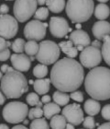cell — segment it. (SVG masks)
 Listing matches in <instances>:
<instances>
[{"label": "cell", "mask_w": 110, "mask_h": 129, "mask_svg": "<svg viewBox=\"0 0 110 129\" xmlns=\"http://www.w3.org/2000/svg\"><path fill=\"white\" fill-rule=\"evenodd\" d=\"M51 83L58 90L72 92L77 90L83 82V66L73 58L64 57L56 61L51 70Z\"/></svg>", "instance_id": "cell-1"}, {"label": "cell", "mask_w": 110, "mask_h": 129, "mask_svg": "<svg viewBox=\"0 0 110 129\" xmlns=\"http://www.w3.org/2000/svg\"><path fill=\"white\" fill-rule=\"evenodd\" d=\"M84 88L87 94L96 101L110 99V69L105 67H95L86 75Z\"/></svg>", "instance_id": "cell-2"}, {"label": "cell", "mask_w": 110, "mask_h": 129, "mask_svg": "<svg viewBox=\"0 0 110 129\" xmlns=\"http://www.w3.org/2000/svg\"><path fill=\"white\" fill-rule=\"evenodd\" d=\"M0 88L6 98L18 99L29 90V83L20 71L9 67L1 78Z\"/></svg>", "instance_id": "cell-3"}, {"label": "cell", "mask_w": 110, "mask_h": 129, "mask_svg": "<svg viewBox=\"0 0 110 129\" xmlns=\"http://www.w3.org/2000/svg\"><path fill=\"white\" fill-rule=\"evenodd\" d=\"M94 0H68L65 10L68 18L73 23L87 21L94 13Z\"/></svg>", "instance_id": "cell-4"}, {"label": "cell", "mask_w": 110, "mask_h": 129, "mask_svg": "<svg viewBox=\"0 0 110 129\" xmlns=\"http://www.w3.org/2000/svg\"><path fill=\"white\" fill-rule=\"evenodd\" d=\"M61 54V49L56 43L52 41H42L39 44V51L36 54V59L40 64L50 66L58 61Z\"/></svg>", "instance_id": "cell-5"}, {"label": "cell", "mask_w": 110, "mask_h": 129, "mask_svg": "<svg viewBox=\"0 0 110 129\" xmlns=\"http://www.w3.org/2000/svg\"><path fill=\"white\" fill-rule=\"evenodd\" d=\"M29 113V108L22 102H8L3 109V118L9 124H19L26 119Z\"/></svg>", "instance_id": "cell-6"}, {"label": "cell", "mask_w": 110, "mask_h": 129, "mask_svg": "<svg viewBox=\"0 0 110 129\" xmlns=\"http://www.w3.org/2000/svg\"><path fill=\"white\" fill-rule=\"evenodd\" d=\"M37 0H16L13 6V12L18 21L29 20L37 10Z\"/></svg>", "instance_id": "cell-7"}, {"label": "cell", "mask_w": 110, "mask_h": 129, "mask_svg": "<svg viewBox=\"0 0 110 129\" xmlns=\"http://www.w3.org/2000/svg\"><path fill=\"white\" fill-rule=\"evenodd\" d=\"M102 61V54L99 48L94 46H86L81 51L80 54V62L81 64L85 68H94L99 66Z\"/></svg>", "instance_id": "cell-8"}, {"label": "cell", "mask_w": 110, "mask_h": 129, "mask_svg": "<svg viewBox=\"0 0 110 129\" xmlns=\"http://www.w3.org/2000/svg\"><path fill=\"white\" fill-rule=\"evenodd\" d=\"M19 31V23L16 18L8 14H0V37L6 40L12 39Z\"/></svg>", "instance_id": "cell-9"}, {"label": "cell", "mask_w": 110, "mask_h": 129, "mask_svg": "<svg viewBox=\"0 0 110 129\" xmlns=\"http://www.w3.org/2000/svg\"><path fill=\"white\" fill-rule=\"evenodd\" d=\"M47 27L48 25L46 23H43L38 19L29 21L24 27V36L28 40H33L36 42L41 41L46 36Z\"/></svg>", "instance_id": "cell-10"}, {"label": "cell", "mask_w": 110, "mask_h": 129, "mask_svg": "<svg viewBox=\"0 0 110 129\" xmlns=\"http://www.w3.org/2000/svg\"><path fill=\"white\" fill-rule=\"evenodd\" d=\"M49 28L51 35L55 38H63L70 32L68 21L62 17H51L49 23Z\"/></svg>", "instance_id": "cell-11"}, {"label": "cell", "mask_w": 110, "mask_h": 129, "mask_svg": "<svg viewBox=\"0 0 110 129\" xmlns=\"http://www.w3.org/2000/svg\"><path fill=\"white\" fill-rule=\"evenodd\" d=\"M62 115L69 124L73 125H79L83 121V112L80 104L77 103L65 105L62 109Z\"/></svg>", "instance_id": "cell-12"}, {"label": "cell", "mask_w": 110, "mask_h": 129, "mask_svg": "<svg viewBox=\"0 0 110 129\" xmlns=\"http://www.w3.org/2000/svg\"><path fill=\"white\" fill-rule=\"evenodd\" d=\"M70 41L77 48L78 51H83V48L90 45L91 39L88 33L83 30H73L70 35Z\"/></svg>", "instance_id": "cell-13"}, {"label": "cell", "mask_w": 110, "mask_h": 129, "mask_svg": "<svg viewBox=\"0 0 110 129\" xmlns=\"http://www.w3.org/2000/svg\"><path fill=\"white\" fill-rule=\"evenodd\" d=\"M11 64L18 71L20 72H27L31 67V61L30 56L24 54H14L10 56Z\"/></svg>", "instance_id": "cell-14"}, {"label": "cell", "mask_w": 110, "mask_h": 129, "mask_svg": "<svg viewBox=\"0 0 110 129\" xmlns=\"http://www.w3.org/2000/svg\"><path fill=\"white\" fill-rule=\"evenodd\" d=\"M92 32L96 40H104L106 36L110 35V23L105 20H98L93 25Z\"/></svg>", "instance_id": "cell-15"}, {"label": "cell", "mask_w": 110, "mask_h": 129, "mask_svg": "<svg viewBox=\"0 0 110 129\" xmlns=\"http://www.w3.org/2000/svg\"><path fill=\"white\" fill-rule=\"evenodd\" d=\"M33 88L36 93L44 95L50 91L51 88V79L49 78H38L33 82Z\"/></svg>", "instance_id": "cell-16"}, {"label": "cell", "mask_w": 110, "mask_h": 129, "mask_svg": "<svg viewBox=\"0 0 110 129\" xmlns=\"http://www.w3.org/2000/svg\"><path fill=\"white\" fill-rule=\"evenodd\" d=\"M83 109L88 115L90 116H94L98 114L101 110V105H100L99 102L94 99H88L86 100L83 105Z\"/></svg>", "instance_id": "cell-17"}, {"label": "cell", "mask_w": 110, "mask_h": 129, "mask_svg": "<svg viewBox=\"0 0 110 129\" xmlns=\"http://www.w3.org/2000/svg\"><path fill=\"white\" fill-rule=\"evenodd\" d=\"M61 49V51H62L63 54H65L68 57L70 58H74L77 56L78 54V50L77 48L73 45V43L69 41H63L58 44Z\"/></svg>", "instance_id": "cell-18"}, {"label": "cell", "mask_w": 110, "mask_h": 129, "mask_svg": "<svg viewBox=\"0 0 110 129\" xmlns=\"http://www.w3.org/2000/svg\"><path fill=\"white\" fill-rule=\"evenodd\" d=\"M94 17L99 20H105L110 15V8L105 3H100L94 9Z\"/></svg>", "instance_id": "cell-19"}, {"label": "cell", "mask_w": 110, "mask_h": 129, "mask_svg": "<svg viewBox=\"0 0 110 129\" xmlns=\"http://www.w3.org/2000/svg\"><path fill=\"white\" fill-rule=\"evenodd\" d=\"M43 114L47 119H51L52 116L61 113V107L55 102H48L43 106Z\"/></svg>", "instance_id": "cell-20"}, {"label": "cell", "mask_w": 110, "mask_h": 129, "mask_svg": "<svg viewBox=\"0 0 110 129\" xmlns=\"http://www.w3.org/2000/svg\"><path fill=\"white\" fill-rule=\"evenodd\" d=\"M45 4L52 13H60L65 8V0H46Z\"/></svg>", "instance_id": "cell-21"}, {"label": "cell", "mask_w": 110, "mask_h": 129, "mask_svg": "<svg viewBox=\"0 0 110 129\" xmlns=\"http://www.w3.org/2000/svg\"><path fill=\"white\" fill-rule=\"evenodd\" d=\"M52 99L54 102L59 106H65L68 104V102L70 101V95H68L66 92L57 90L52 95Z\"/></svg>", "instance_id": "cell-22"}, {"label": "cell", "mask_w": 110, "mask_h": 129, "mask_svg": "<svg viewBox=\"0 0 110 129\" xmlns=\"http://www.w3.org/2000/svg\"><path fill=\"white\" fill-rule=\"evenodd\" d=\"M66 124H67V121L64 118V116L56 114L51 118L50 127H51L52 129H65Z\"/></svg>", "instance_id": "cell-23"}, {"label": "cell", "mask_w": 110, "mask_h": 129, "mask_svg": "<svg viewBox=\"0 0 110 129\" xmlns=\"http://www.w3.org/2000/svg\"><path fill=\"white\" fill-rule=\"evenodd\" d=\"M104 43L102 44V50H101V54L102 58H104L106 64L110 67V35L106 36L104 39Z\"/></svg>", "instance_id": "cell-24"}, {"label": "cell", "mask_w": 110, "mask_h": 129, "mask_svg": "<svg viewBox=\"0 0 110 129\" xmlns=\"http://www.w3.org/2000/svg\"><path fill=\"white\" fill-rule=\"evenodd\" d=\"M24 51L26 52L27 55L31 56V55H36L39 51V44L37 43L36 41L33 40H29V42L25 43Z\"/></svg>", "instance_id": "cell-25"}, {"label": "cell", "mask_w": 110, "mask_h": 129, "mask_svg": "<svg viewBox=\"0 0 110 129\" xmlns=\"http://www.w3.org/2000/svg\"><path fill=\"white\" fill-rule=\"evenodd\" d=\"M33 75L37 78H43L48 75V67L46 64H39L33 68Z\"/></svg>", "instance_id": "cell-26"}, {"label": "cell", "mask_w": 110, "mask_h": 129, "mask_svg": "<svg viewBox=\"0 0 110 129\" xmlns=\"http://www.w3.org/2000/svg\"><path fill=\"white\" fill-rule=\"evenodd\" d=\"M30 129H50V124L44 118L33 119Z\"/></svg>", "instance_id": "cell-27"}, {"label": "cell", "mask_w": 110, "mask_h": 129, "mask_svg": "<svg viewBox=\"0 0 110 129\" xmlns=\"http://www.w3.org/2000/svg\"><path fill=\"white\" fill-rule=\"evenodd\" d=\"M26 101H27L28 104L30 105V106H37V107H41L42 106V102L40 101V98H39V94L38 93H34V92H31V93H29L26 97Z\"/></svg>", "instance_id": "cell-28"}, {"label": "cell", "mask_w": 110, "mask_h": 129, "mask_svg": "<svg viewBox=\"0 0 110 129\" xmlns=\"http://www.w3.org/2000/svg\"><path fill=\"white\" fill-rule=\"evenodd\" d=\"M25 41L22 38H18L14 41L13 43H11V48L16 54H21L24 52L25 47Z\"/></svg>", "instance_id": "cell-29"}, {"label": "cell", "mask_w": 110, "mask_h": 129, "mask_svg": "<svg viewBox=\"0 0 110 129\" xmlns=\"http://www.w3.org/2000/svg\"><path fill=\"white\" fill-rule=\"evenodd\" d=\"M48 17L49 9L48 8H45V7L40 8L34 13V18H35V19H38V20H45V19H47Z\"/></svg>", "instance_id": "cell-30"}, {"label": "cell", "mask_w": 110, "mask_h": 129, "mask_svg": "<svg viewBox=\"0 0 110 129\" xmlns=\"http://www.w3.org/2000/svg\"><path fill=\"white\" fill-rule=\"evenodd\" d=\"M43 115V110L41 109V107H35L31 108L30 110H29V113H28V116L30 120H33V119H37L40 118L41 116Z\"/></svg>", "instance_id": "cell-31"}, {"label": "cell", "mask_w": 110, "mask_h": 129, "mask_svg": "<svg viewBox=\"0 0 110 129\" xmlns=\"http://www.w3.org/2000/svg\"><path fill=\"white\" fill-rule=\"evenodd\" d=\"M83 127L86 129H94L95 126H96L94 117H93V116H90V115L83 119Z\"/></svg>", "instance_id": "cell-32"}, {"label": "cell", "mask_w": 110, "mask_h": 129, "mask_svg": "<svg viewBox=\"0 0 110 129\" xmlns=\"http://www.w3.org/2000/svg\"><path fill=\"white\" fill-rule=\"evenodd\" d=\"M70 99L73 100L74 102H83V94L82 91H79V90H74V91H72L70 94Z\"/></svg>", "instance_id": "cell-33"}, {"label": "cell", "mask_w": 110, "mask_h": 129, "mask_svg": "<svg viewBox=\"0 0 110 129\" xmlns=\"http://www.w3.org/2000/svg\"><path fill=\"white\" fill-rule=\"evenodd\" d=\"M101 114L105 120L110 121V104H106L103 107V109L101 110Z\"/></svg>", "instance_id": "cell-34"}, {"label": "cell", "mask_w": 110, "mask_h": 129, "mask_svg": "<svg viewBox=\"0 0 110 129\" xmlns=\"http://www.w3.org/2000/svg\"><path fill=\"white\" fill-rule=\"evenodd\" d=\"M8 58H10V51L9 49L7 48L3 51H0V62L7 61Z\"/></svg>", "instance_id": "cell-35"}, {"label": "cell", "mask_w": 110, "mask_h": 129, "mask_svg": "<svg viewBox=\"0 0 110 129\" xmlns=\"http://www.w3.org/2000/svg\"><path fill=\"white\" fill-rule=\"evenodd\" d=\"M10 46H11L10 42L7 41L5 38L0 37V51H3V50H5V49L8 48Z\"/></svg>", "instance_id": "cell-36"}, {"label": "cell", "mask_w": 110, "mask_h": 129, "mask_svg": "<svg viewBox=\"0 0 110 129\" xmlns=\"http://www.w3.org/2000/svg\"><path fill=\"white\" fill-rule=\"evenodd\" d=\"M8 11H9V8L8 5L2 4L0 6V14H8Z\"/></svg>", "instance_id": "cell-37"}, {"label": "cell", "mask_w": 110, "mask_h": 129, "mask_svg": "<svg viewBox=\"0 0 110 129\" xmlns=\"http://www.w3.org/2000/svg\"><path fill=\"white\" fill-rule=\"evenodd\" d=\"M51 98L49 95H43V97L41 98V102L42 103H44V104H46V103H48V102H51Z\"/></svg>", "instance_id": "cell-38"}, {"label": "cell", "mask_w": 110, "mask_h": 129, "mask_svg": "<svg viewBox=\"0 0 110 129\" xmlns=\"http://www.w3.org/2000/svg\"><path fill=\"white\" fill-rule=\"evenodd\" d=\"M6 96L4 95V93L1 90V88H0V105H3L6 102Z\"/></svg>", "instance_id": "cell-39"}, {"label": "cell", "mask_w": 110, "mask_h": 129, "mask_svg": "<svg viewBox=\"0 0 110 129\" xmlns=\"http://www.w3.org/2000/svg\"><path fill=\"white\" fill-rule=\"evenodd\" d=\"M97 129H110V122L104 123V124H102L100 126H98Z\"/></svg>", "instance_id": "cell-40"}, {"label": "cell", "mask_w": 110, "mask_h": 129, "mask_svg": "<svg viewBox=\"0 0 110 129\" xmlns=\"http://www.w3.org/2000/svg\"><path fill=\"white\" fill-rule=\"evenodd\" d=\"M92 46H94V47H96V48H101V46H102V44H101V43H100L99 40H95L94 41V42H92Z\"/></svg>", "instance_id": "cell-41"}, {"label": "cell", "mask_w": 110, "mask_h": 129, "mask_svg": "<svg viewBox=\"0 0 110 129\" xmlns=\"http://www.w3.org/2000/svg\"><path fill=\"white\" fill-rule=\"evenodd\" d=\"M8 68H9V66H8V64H2V66H1V72L2 73H6L7 72V71H8Z\"/></svg>", "instance_id": "cell-42"}, {"label": "cell", "mask_w": 110, "mask_h": 129, "mask_svg": "<svg viewBox=\"0 0 110 129\" xmlns=\"http://www.w3.org/2000/svg\"><path fill=\"white\" fill-rule=\"evenodd\" d=\"M12 129H29L28 127H26L25 125H22V124H19V125H16V126L12 127Z\"/></svg>", "instance_id": "cell-43"}, {"label": "cell", "mask_w": 110, "mask_h": 129, "mask_svg": "<svg viewBox=\"0 0 110 129\" xmlns=\"http://www.w3.org/2000/svg\"><path fill=\"white\" fill-rule=\"evenodd\" d=\"M65 128L66 129H75L74 128V125H73L72 124H66V126H65Z\"/></svg>", "instance_id": "cell-44"}, {"label": "cell", "mask_w": 110, "mask_h": 129, "mask_svg": "<svg viewBox=\"0 0 110 129\" xmlns=\"http://www.w3.org/2000/svg\"><path fill=\"white\" fill-rule=\"evenodd\" d=\"M46 3V0H37V4L40 6H43Z\"/></svg>", "instance_id": "cell-45"}, {"label": "cell", "mask_w": 110, "mask_h": 129, "mask_svg": "<svg viewBox=\"0 0 110 129\" xmlns=\"http://www.w3.org/2000/svg\"><path fill=\"white\" fill-rule=\"evenodd\" d=\"M0 129H9V127H8L7 124H0Z\"/></svg>", "instance_id": "cell-46"}, {"label": "cell", "mask_w": 110, "mask_h": 129, "mask_svg": "<svg viewBox=\"0 0 110 129\" xmlns=\"http://www.w3.org/2000/svg\"><path fill=\"white\" fill-rule=\"evenodd\" d=\"M98 2H100V3H106L108 1V0H97Z\"/></svg>", "instance_id": "cell-47"}, {"label": "cell", "mask_w": 110, "mask_h": 129, "mask_svg": "<svg viewBox=\"0 0 110 129\" xmlns=\"http://www.w3.org/2000/svg\"><path fill=\"white\" fill-rule=\"evenodd\" d=\"M30 61L32 62V61H34V60H35V57L33 56V55H31V56H30Z\"/></svg>", "instance_id": "cell-48"}, {"label": "cell", "mask_w": 110, "mask_h": 129, "mask_svg": "<svg viewBox=\"0 0 110 129\" xmlns=\"http://www.w3.org/2000/svg\"><path fill=\"white\" fill-rule=\"evenodd\" d=\"M23 123H24V124H29V121L25 119V120H23Z\"/></svg>", "instance_id": "cell-49"}, {"label": "cell", "mask_w": 110, "mask_h": 129, "mask_svg": "<svg viewBox=\"0 0 110 129\" xmlns=\"http://www.w3.org/2000/svg\"><path fill=\"white\" fill-rule=\"evenodd\" d=\"M2 77H3V74H2V72H1V70H0V80H1Z\"/></svg>", "instance_id": "cell-50"}, {"label": "cell", "mask_w": 110, "mask_h": 129, "mask_svg": "<svg viewBox=\"0 0 110 129\" xmlns=\"http://www.w3.org/2000/svg\"><path fill=\"white\" fill-rule=\"evenodd\" d=\"M33 82H34L33 80H30V84H32V85H33Z\"/></svg>", "instance_id": "cell-51"}, {"label": "cell", "mask_w": 110, "mask_h": 129, "mask_svg": "<svg viewBox=\"0 0 110 129\" xmlns=\"http://www.w3.org/2000/svg\"><path fill=\"white\" fill-rule=\"evenodd\" d=\"M8 1H12V0H8Z\"/></svg>", "instance_id": "cell-52"}]
</instances>
